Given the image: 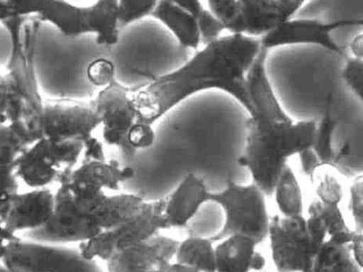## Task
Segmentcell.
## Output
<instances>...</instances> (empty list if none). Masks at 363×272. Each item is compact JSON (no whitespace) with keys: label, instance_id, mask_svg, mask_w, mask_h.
<instances>
[{"label":"cell","instance_id":"31","mask_svg":"<svg viewBox=\"0 0 363 272\" xmlns=\"http://www.w3.org/2000/svg\"><path fill=\"white\" fill-rule=\"evenodd\" d=\"M89 80L94 86L105 88L116 80V69L114 65L108 59H97L93 61L88 67Z\"/></svg>","mask_w":363,"mask_h":272},{"label":"cell","instance_id":"16","mask_svg":"<svg viewBox=\"0 0 363 272\" xmlns=\"http://www.w3.org/2000/svg\"><path fill=\"white\" fill-rule=\"evenodd\" d=\"M177 240L159 234L152 239L116 253L107 263L108 272H167L175 259Z\"/></svg>","mask_w":363,"mask_h":272},{"label":"cell","instance_id":"27","mask_svg":"<svg viewBox=\"0 0 363 272\" xmlns=\"http://www.w3.org/2000/svg\"><path fill=\"white\" fill-rule=\"evenodd\" d=\"M208 9L225 31L235 35L242 16L240 0H208Z\"/></svg>","mask_w":363,"mask_h":272},{"label":"cell","instance_id":"36","mask_svg":"<svg viewBox=\"0 0 363 272\" xmlns=\"http://www.w3.org/2000/svg\"><path fill=\"white\" fill-rule=\"evenodd\" d=\"M1 272H12V271H10V270L6 269L5 267H3V266H1Z\"/></svg>","mask_w":363,"mask_h":272},{"label":"cell","instance_id":"19","mask_svg":"<svg viewBox=\"0 0 363 272\" xmlns=\"http://www.w3.org/2000/svg\"><path fill=\"white\" fill-rule=\"evenodd\" d=\"M267 55V50H263L248 73L247 85L250 102L248 114L252 118H286L289 114L278 101L277 95L267 75L265 65Z\"/></svg>","mask_w":363,"mask_h":272},{"label":"cell","instance_id":"26","mask_svg":"<svg viewBox=\"0 0 363 272\" xmlns=\"http://www.w3.org/2000/svg\"><path fill=\"white\" fill-rule=\"evenodd\" d=\"M175 4L182 9L192 14L199 24L201 33V41L203 45L216 41L222 37L225 29L209 9H206L201 0H167Z\"/></svg>","mask_w":363,"mask_h":272},{"label":"cell","instance_id":"7","mask_svg":"<svg viewBox=\"0 0 363 272\" xmlns=\"http://www.w3.org/2000/svg\"><path fill=\"white\" fill-rule=\"evenodd\" d=\"M267 238L277 272H311L314 257L327 240V231L322 221L303 214L273 216Z\"/></svg>","mask_w":363,"mask_h":272},{"label":"cell","instance_id":"12","mask_svg":"<svg viewBox=\"0 0 363 272\" xmlns=\"http://www.w3.org/2000/svg\"><path fill=\"white\" fill-rule=\"evenodd\" d=\"M56 193L48 188L1 195L0 221L4 241L16 239L18 233L48 227L56 212Z\"/></svg>","mask_w":363,"mask_h":272},{"label":"cell","instance_id":"22","mask_svg":"<svg viewBox=\"0 0 363 272\" xmlns=\"http://www.w3.org/2000/svg\"><path fill=\"white\" fill-rule=\"evenodd\" d=\"M175 259L201 272H216V246L211 238L191 236L178 242Z\"/></svg>","mask_w":363,"mask_h":272},{"label":"cell","instance_id":"13","mask_svg":"<svg viewBox=\"0 0 363 272\" xmlns=\"http://www.w3.org/2000/svg\"><path fill=\"white\" fill-rule=\"evenodd\" d=\"M93 103L101 118L106 143L126 153L133 152L129 136L139 123L143 122L135 94L116 80L99 91Z\"/></svg>","mask_w":363,"mask_h":272},{"label":"cell","instance_id":"32","mask_svg":"<svg viewBox=\"0 0 363 272\" xmlns=\"http://www.w3.org/2000/svg\"><path fill=\"white\" fill-rule=\"evenodd\" d=\"M350 214L354 220V229L363 233V175L354 178L350 188Z\"/></svg>","mask_w":363,"mask_h":272},{"label":"cell","instance_id":"1","mask_svg":"<svg viewBox=\"0 0 363 272\" xmlns=\"http://www.w3.org/2000/svg\"><path fill=\"white\" fill-rule=\"evenodd\" d=\"M262 52L260 39L222 36L203 46L182 67L135 94L142 121L154 125L178 104L206 90L223 91L250 111L247 76Z\"/></svg>","mask_w":363,"mask_h":272},{"label":"cell","instance_id":"35","mask_svg":"<svg viewBox=\"0 0 363 272\" xmlns=\"http://www.w3.org/2000/svg\"><path fill=\"white\" fill-rule=\"evenodd\" d=\"M350 50L352 57L363 60V31L352 40L350 44Z\"/></svg>","mask_w":363,"mask_h":272},{"label":"cell","instance_id":"10","mask_svg":"<svg viewBox=\"0 0 363 272\" xmlns=\"http://www.w3.org/2000/svg\"><path fill=\"white\" fill-rule=\"evenodd\" d=\"M164 199L146 202L143 210L118 227L104 232L90 241L79 244V251L84 259L107 261L125 249L152 239L169 229L164 214Z\"/></svg>","mask_w":363,"mask_h":272},{"label":"cell","instance_id":"5","mask_svg":"<svg viewBox=\"0 0 363 272\" xmlns=\"http://www.w3.org/2000/svg\"><path fill=\"white\" fill-rule=\"evenodd\" d=\"M133 176V168L107 159L103 144L93 136L86 143L82 163L60 185L78 210L90 212L104 205Z\"/></svg>","mask_w":363,"mask_h":272},{"label":"cell","instance_id":"2","mask_svg":"<svg viewBox=\"0 0 363 272\" xmlns=\"http://www.w3.org/2000/svg\"><path fill=\"white\" fill-rule=\"evenodd\" d=\"M9 35L8 72L1 77V125L7 124L26 148L41 140L40 121L44 103L35 74L39 18H4Z\"/></svg>","mask_w":363,"mask_h":272},{"label":"cell","instance_id":"28","mask_svg":"<svg viewBox=\"0 0 363 272\" xmlns=\"http://www.w3.org/2000/svg\"><path fill=\"white\" fill-rule=\"evenodd\" d=\"M118 23L122 31L133 23L152 16L160 0H118Z\"/></svg>","mask_w":363,"mask_h":272},{"label":"cell","instance_id":"3","mask_svg":"<svg viewBox=\"0 0 363 272\" xmlns=\"http://www.w3.org/2000/svg\"><path fill=\"white\" fill-rule=\"evenodd\" d=\"M245 129V146L238 163L250 172L252 183L267 197H271L289 159L313 148L318 122L294 121L290 116L279 119L248 116Z\"/></svg>","mask_w":363,"mask_h":272},{"label":"cell","instance_id":"24","mask_svg":"<svg viewBox=\"0 0 363 272\" xmlns=\"http://www.w3.org/2000/svg\"><path fill=\"white\" fill-rule=\"evenodd\" d=\"M280 216L292 217L303 214V197L301 185L289 165L278 176L273 192Z\"/></svg>","mask_w":363,"mask_h":272},{"label":"cell","instance_id":"25","mask_svg":"<svg viewBox=\"0 0 363 272\" xmlns=\"http://www.w3.org/2000/svg\"><path fill=\"white\" fill-rule=\"evenodd\" d=\"M311 272H361L354 263L350 244L327 239L314 257Z\"/></svg>","mask_w":363,"mask_h":272},{"label":"cell","instance_id":"6","mask_svg":"<svg viewBox=\"0 0 363 272\" xmlns=\"http://www.w3.org/2000/svg\"><path fill=\"white\" fill-rule=\"evenodd\" d=\"M146 202L133 193H116L97 210L82 212L65 200L57 206L50 233L59 242L84 244L137 216Z\"/></svg>","mask_w":363,"mask_h":272},{"label":"cell","instance_id":"33","mask_svg":"<svg viewBox=\"0 0 363 272\" xmlns=\"http://www.w3.org/2000/svg\"><path fill=\"white\" fill-rule=\"evenodd\" d=\"M307 0H277L278 8L281 12L284 21L295 18L299 9H301Z\"/></svg>","mask_w":363,"mask_h":272},{"label":"cell","instance_id":"18","mask_svg":"<svg viewBox=\"0 0 363 272\" xmlns=\"http://www.w3.org/2000/svg\"><path fill=\"white\" fill-rule=\"evenodd\" d=\"M260 242L250 236L233 234L216 246V272H257L267 265L258 251Z\"/></svg>","mask_w":363,"mask_h":272},{"label":"cell","instance_id":"15","mask_svg":"<svg viewBox=\"0 0 363 272\" xmlns=\"http://www.w3.org/2000/svg\"><path fill=\"white\" fill-rule=\"evenodd\" d=\"M347 26H363L362 18L323 22L315 18H290L284 21L269 35L261 38L263 50L292 45H313L329 52L340 53L331 33Z\"/></svg>","mask_w":363,"mask_h":272},{"label":"cell","instance_id":"9","mask_svg":"<svg viewBox=\"0 0 363 272\" xmlns=\"http://www.w3.org/2000/svg\"><path fill=\"white\" fill-rule=\"evenodd\" d=\"M86 143L82 140L56 142L43 138L16 159V175L33 189L48 188L57 182L60 184L84 156Z\"/></svg>","mask_w":363,"mask_h":272},{"label":"cell","instance_id":"8","mask_svg":"<svg viewBox=\"0 0 363 272\" xmlns=\"http://www.w3.org/2000/svg\"><path fill=\"white\" fill-rule=\"evenodd\" d=\"M265 197L254 183L241 185L233 180H227L223 190L211 193L212 203L222 208L225 217L224 225L211 239L220 241L227 236L242 234L262 244L269 237L272 218Z\"/></svg>","mask_w":363,"mask_h":272},{"label":"cell","instance_id":"34","mask_svg":"<svg viewBox=\"0 0 363 272\" xmlns=\"http://www.w3.org/2000/svg\"><path fill=\"white\" fill-rule=\"evenodd\" d=\"M350 246L354 263L361 270H363V233L356 232Z\"/></svg>","mask_w":363,"mask_h":272},{"label":"cell","instance_id":"30","mask_svg":"<svg viewBox=\"0 0 363 272\" xmlns=\"http://www.w3.org/2000/svg\"><path fill=\"white\" fill-rule=\"evenodd\" d=\"M315 185L316 199L324 204L340 205L343 197V189L335 174L325 172L318 178Z\"/></svg>","mask_w":363,"mask_h":272},{"label":"cell","instance_id":"17","mask_svg":"<svg viewBox=\"0 0 363 272\" xmlns=\"http://www.w3.org/2000/svg\"><path fill=\"white\" fill-rule=\"evenodd\" d=\"M207 183L195 173H189L164 199V214L169 229H182L199 214L205 204L211 202Z\"/></svg>","mask_w":363,"mask_h":272},{"label":"cell","instance_id":"29","mask_svg":"<svg viewBox=\"0 0 363 272\" xmlns=\"http://www.w3.org/2000/svg\"><path fill=\"white\" fill-rule=\"evenodd\" d=\"M342 80L350 92L363 105V60L350 56L346 59L341 72Z\"/></svg>","mask_w":363,"mask_h":272},{"label":"cell","instance_id":"11","mask_svg":"<svg viewBox=\"0 0 363 272\" xmlns=\"http://www.w3.org/2000/svg\"><path fill=\"white\" fill-rule=\"evenodd\" d=\"M1 266L12 272H93L78 251L16 238L4 241Z\"/></svg>","mask_w":363,"mask_h":272},{"label":"cell","instance_id":"4","mask_svg":"<svg viewBox=\"0 0 363 272\" xmlns=\"http://www.w3.org/2000/svg\"><path fill=\"white\" fill-rule=\"evenodd\" d=\"M0 11L1 20L35 16L67 37L94 33L99 45H116L120 40L118 0H96L89 7H78L67 0H3Z\"/></svg>","mask_w":363,"mask_h":272},{"label":"cell","instance_id":"20","mask_svg":"<svg viewBox=\"0 0 363 272\" xmlns=\"http://www.w3.org/2000/svg\"><path fill=\"white\" fill-rule=\"evenodd\" d=\"M242 16L235 35L261 39L284 23L277 0H240Z\"/></svg>","mask_w":363,"mask_h":272},{"label":"cell","instance_id":"37","mask_svg":"<svg viewBox=\"0 0 363 272\" xmlns=\"http://www.w3.org/2000/svg\"><path fill=\"white\" fill-rule=\"evenodd\" d=\"M1 1H3V0H1Z\"/></svg>","mask_w":363,"mask_h":272},{"label":"cell","instance_id":"23","mask_svg":"<svg viewBox=\"0 0 363 272\" xmlns=\"http://www.w3.org/2000/svg\"><path fill=\"white\" fill-rule=\"evenodd\" d=\"M308 217L316 218L324 223L327 239L337 244H350L354 237V229L350 227L340 210V205L324 204L313 200L308 207Z\"/></svg>","mask_w":363,"mask_h":272},{"label":"cell","instance_id":"21","mask_svg":"<svg viewBox=\"0 0 363 272\" xmlns=\"http://www.w3.org/2000/svg\"><path fill=\"white\" fill-rule=\"evenodd\" d=\"M152 18L162 23L177 39L182 48L197 50L203 43L199 22L192 14L175 4L160 0Z\"/></svg>","mask_w":363,"mask_h":272},{"label":"cell","instance_id":"14","mask_svg":"<svg viewBox=\"0 0 363 272\" xmlns=\"http://www.w3.org/2000/svg\"><path fill=\"white\" fill-rule=\"evenodd\" d=\"M101 126V118L94 103L84 102L50 101L44 103L40 121L41 139L56 142L82 140L88 142L93 133Z\"/></svg>","mask_w":363,"mask_h":272}]
</instances>
